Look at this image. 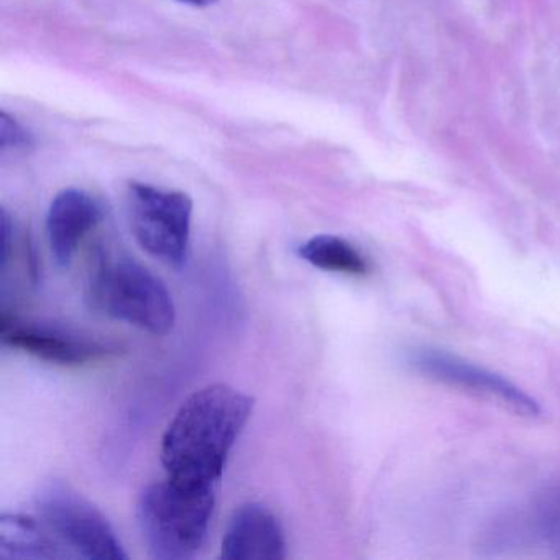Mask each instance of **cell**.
<instances>
[{"label": "cell", "instance_id": "6da1fadb", "mask_svg": "<svg viewBox=\"0 0 560 560\" xmlns=\"http://www.w3.org/2000/svg\"><path fill=\"white\" fill-rule=\"evenodd\" d=\"M252 409L254 398L224 383L192 393L163 435L166 477L191 487H218Z\"/></svg>", "mask_w": 560, "mask_h": 560}, {"label": "cell", "instance_id": "7a4b0ae2", "mask_svg": "<svg viewBox=\"0 0 560 560\" xmlns=\"http://www.w3.org/2000/svg\"><path fill=\"white\" fill-rule=\"evenodd\" d=\"M215 506V487H191L166 477L143 490L137 520L150 556L191 559L208 536Z\"/></svg>", "mask_w": 560, "mask_h": 560}, {"label": "cell", "instance_id": "3957f363", "mask_svg": "<svg viewBox=\"0 0 560 560\" xmlns=\"http://www.w3.org/2000/svg\"><path fill=\"white\" fill-rule=\"evenodd\" d=\"M86 300L97 313L155 336H165L175 326V303L168 288L127 257L100 260L91 273Z\"/></svg>", "mask_w": 560, "mask_h": 560}, {"label": "cell", "instance_id": "277c9868", "mask_svg": "<svg viewBox=\"0 0 560 560\" xmlns=\"http://www.w3.org/2000/svg\"><path fill=\"white\" fill-rule=\"evenodd\" d=\"M42 521L74 557L91 560H127L126 550L107 517L60 480H48L35 494Z\"/></svg>", "mask_w": 560, "mask_h": 560}, {"label": "cell", "instance_id": "5b68a950", "mask_svg": "<svg viewBox=\"0 0 560 560\" xmlns=\"http://www.w3.org/2000/svg\"><path fill=\"white\" fill-rule=\"evenodd\" d=\"M127 211L130 228L143 250L170 267L185 264L192 219V199L188 195L130 183Z\"/></svg>", "mask_w": 560, "mask_h": 560}, {"label": "cell", "instance_id": "8992f818", "mask_svg": "<svg viewBox=\"0 0 560 560\" xmlns=\"http://www.w3.org/2000/svg\"><path fill=\"white\" fill-rule=\"evenodd\" d=\"M408 365L428 378L493 399L520 415L537 416L540 412L536 399L530 398L510 380L444 350L431 347L409 350Z\"/></svg>", "mask_w": 560, "mask_h": 560}, {"label": "cell", "instance_id": "52a82bcc", "mask_svg": "<svg viewBox=\"0 0 560 560\" xmlns=\"http://www.w3.org/2000/svg\"><path fill=\"white\" fill-rule=\"evenodd\" d=\"M0 339L4 346L58 365H84L109 353V349L103 343L68 332L60 327L27 323L9 316L5 311L0 317Z\"/></svg>", "mask_w": 560, "mask_h": 560}, {"label": "cell", "instance_id": "ba28073f", "mask_svg": "<svg viewBox=\"0 0 560 560\" xmlns=\"http://www.w3.org/2000/svg\"><path fill=\"white\" fill-rule=\"evenodd\" d=\"M221 557L225 560L284 559L287 539L280 520L260 503L238 508L222 539Z\"/></svg>", "mask_w": 560, "mask_h": 560}, {"label": "cell", "instance_id": "9c48e42d", "mask_svg": "<svg viewBox=\"0 0 560 560\" xmlns=\"http://www.w3.org/2000/svg\"><path fill=\"white\" fill-rule=\"evenodd\" d=\"M103 206L81 189H65L51 202L47 234L51 254L60 267L73 261L84 238L103 222Z\"/></svg>", "mask_w": 560, "mask_h": 560}, {"label": "cell", "instance_id": "30bf717a", "mask_svg": "<svg viewBox=\"0 0 560 560\" xmlns=\"http://www.w3.org/2000/svg\"><path fill=\"white\" fill-rule=\"evenodd\" d=\"M0 557L5 559H74L44 521L24 514L0 517Z\"/></svg>", "mask_w": 560, "mask_h": 560}, {"label": "cell", "instance_id": "8fae6325", "mask_svg": "<svg viewBox=\"0 0 560 560\" xmlns=\"http://www.w3.org/2000/svg\"><path fill=\"white\" fill-rule=\"evenodd\" d=\"M298 255L313 267L332 273L362 277L369 273L370 265L365 255L346 238L336 235H316L298 248Z\"/></svg>", "mask_w": 560, "mask_h": 560}, {"label": "cell", "instance_id": "7c38bea8", "mask_svg": "<svg viewBox=\"0 0 560 560\" xmlns=\"http://www.w3.org/2000/svg\"><path fill=\"white\" fill-rule=\"evenodd\" d=\"M533 527L544 544L560 553V487L549 488L537 498Z\"/></svg>", "mask_w": 560, "mask_h": 560}, {"label": "cell", "instance_id": "4fadbf2b", "mask_svg": "<svg viewBox=\"0 0 560 560\" xmlns=\"http://www.w3.org/2000/svg\"><path fill=\"white\" fill-rule=\"evenodd\" d=\"M34 145V137L8 113L0 114V150L24 152Z\"/></svg>", "mask_w": 560, "mask_h": 560}, {"label": "cell", "instance_id": "5bb4252c", "mask_svg": "<svg viewBox=\"0 0 560 560\" xmlns=\"http://www.w3.org/2000/svg\"><path fill=\"white\" fill-rule=\"evenodd\" d=\"M182 4L192 5V8H209L215 4V0H178Z\"/></svg>", "mask_w": 560, "mask_h": 560}]
</instances>
